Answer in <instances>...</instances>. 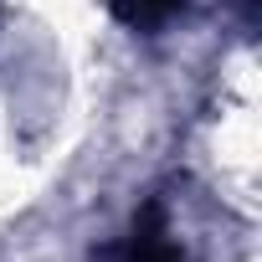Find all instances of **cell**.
Listing matches in <instances>:
<instances>
[{"label": "cell", "mask_w": 262, "mask_h": 262, "mask_svg": "<svg viewBox=\"0 0 262 262\" xmlns=\"http://www.w3.org/2000/svg\"><path fill=\"white\" fill-rule=\"evenodd\" d=\"M123 262H185V252L175 247V236L165 226V211L155 201L134 216V231L123 242Z\"/></svg>", "instance_id": "1"}, {"label": "cell", "mask_w": 262, "mask_h": 262, "mask_svg": "<svg viewBox=\"0 0 262 262\" xmlns=\"http://www.w3.org/2000/svg\"><path fill=\"white\" fill-rule=\"evenodd\" d=\"M180 11H185V0H113V16L139 36H160Z\"/></svg>", "instance_id": "2"}]
</instances>
